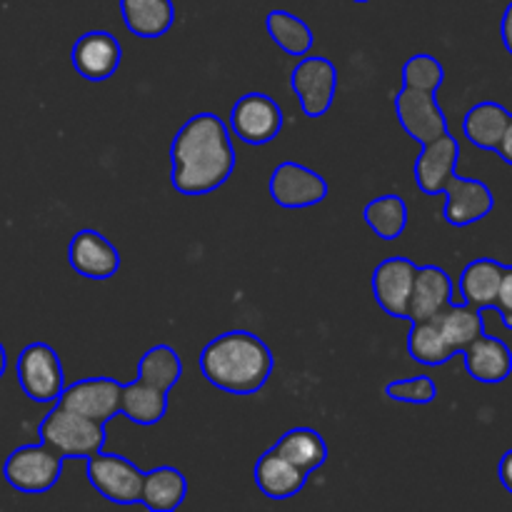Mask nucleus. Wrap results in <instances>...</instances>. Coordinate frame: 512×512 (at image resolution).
Listing matches in <instances>:
<instances>
[{"instance_id": "nucleus-1", "label": "nucleus", "mask_w": 512, "mask_h": 512, "mask_svg": "<svg viewBox=\"0 0 512 512\" xmlns=\"http://www.w3.org/2000/svg\"><path fill=\"white\" fill-rule=\"evenodd\" d=\"M235 168L230 130L218 115H193L170 145V183L180 195L215 193Z\"/></svg>"}, {"instance_id": "nucleus-2", "label": "nucleus", "mask_w": 512, "mask_h": 512, "mask_svg": "<svg viewBox=\"0 0 512 512\" xmlns=\"http://www.w3.org/2000/svg\"><path fill=\"white\" fill-rule=\"evenodd\" d=\"M273 353L258 335L230 330L210 340L200 353V373L230 395H255L273 373Z\"/></svg>"}, {"instance_id": "nucleus-3", "label": "nucleus", "mask_w": 512, "mask_h": 512, "mask_svg": "<svg viewBox=\"0 0 512 512\" xmlns=\"http://www.w3.org/2000/svg\"><path fill=\"white\" fill-rule=\"evenodd\" d=\"M40 443L48 445L60 458L88 460L90 455L103 453L105 425L53 403V410L43 418L38 428Z\"/></svg>"}, {"instance_id": "nucleus-4", "label": "nucleus", "mask_w": 512, "mask_h": 512, "mask_svg": "<svg viewBox=\"0 0 512 512\" xmlns=\"http://www.w3.org/2000/svg\"><path fill=\"white\" fill-rule=\"evenodd\" d=\"M65 458H60L48 445H23L8 455L3 465L5 483L25 495H43L60 480Z\"/></svg>"}, {"instance_id": "nucleus-5", "label": "nucleus", "mask_w": 512, "mask_h": 512, "mask_svg": "<svg viewBox=\"0 0 512 512\" xmlns=\"http://www.w3.org/2000/svg\"><path fill=\"white\" fill-rule=\"evenodd\" d=\"M18 383L33 403H55L65 388L63 363L48 343H30L15 363Z\"/></svg>"}, {"instance_id": "nucleus-6", "label": "nucleus", "mask_w": 512, "mask_h": 512, "mask_svg": "<svg viewBox=\"0 0 512 512\" xmlns=\"http://www.w3.org/2000/svg\"><path fill=\"white\" fill-rule=\"evenodd\" d=\"M290 88L300 100V108L308 118L318 120L330 110L338 90V68L323 55H303L290 70Z\"/></svg>"}, {"instance_id": "nucleus-7", "label": "nucleus", "mask_w": 512, "mask_h": 512, "mask_svg": "<svg viewBox=\"0 0 512 512\" xmlns=\"http://www.w3.org/2000/svg\"><path fill=\"white\" fill-rule=\"evenodd\" d=\"M88 480L105 500L115 505H135L140 503L143 493V470L130 463L123 455H90L88 460Z\"/></svg>"}, {"instance_id": "nucleus-8", "label": "nucleus", "mask_w": 512, "mask_h": 512, "mask_svg": "<svg viewBox=\"0 0 512 512\" xmlns=\"http://www.w3.org/2000/svg\"><path fill=\"white\" fill-rule=\"evenodd\" d=\"M268 193L285 210L313 208L328 198V180L295 160H285L270 175Z\"/></svg>"}, {"instance_id": "nucleus-9", "label": "nucleus", "mask_w": 512, "mask_h": 512, "mask_svg": "<svg viewBox=\"0 0 512 512\" xmlns=\"http://www.w3.org/2000/svg\"><path fill=\"white\" fill-rule=\"evenodd\" d=\"M283 108L265 93H245L230 110V130L248 145H265L283 130Z\"/></svg>"}, {"instance_id": "nucleus-10", "label": "nucleus", "mask_w": 512, "mask_h": 512, "mask_svg": "<svg viewBox=\"0 0 512 512\" xmlns=\"http://www.w3.org/2000/svg\"><path fill=\"white\" fill-rule=\"evenodd\" d=\"M395 115L408 138L420 145L448 133V118H445L435 93H428V90H400L395 98Z\"/></svg>"}, {"instance_id": "nucleus-11", "label": "nucleus", "mask_w": 512, "mask_h": 512, "mask_svg": "<svg viewBox=\"0 0 512 512\" xmlns=\"http://www.w3.org/2000/svg\"><path fill=\"white\" fill-rule=\"evenodd\" d=\"M120 393H123V383H118V380L85 378L78 380V383L65 385L55 403L105 425L115 415H120Z\"/></svg>"}, {"instance_id": "nucleus-12", "label": "nucleus", "mask_w": 512, "mask_h": 512, "mask_svg": "<svg viewBox=\"0 0 512 512\" xmlns=\"http://www.w3.org/2000/svg\"><path fill=\"white\" fill-rule=\"evenodd\" d=\"M443 195V218L453 228H468V225L488 218L495 208V195L488 183L475 178H460L458 173L448 180Z\"/></svg>"}, {"instance_id": "nucleus-13", "label": "nucleus", "mask_w": 512, "mask_h": 512, "mask_svg": "<svg viewBox=\"0 0 512 512\" xmlns=\"http://www.w3.org/2000/svg\"><path fill=\"white\" fill-rule=\"evenodd\" d=\"M415 273H418V265L408 258H388L375 268L370 283H373L375 303L383 308L385 315L408 320Z\"/></svg>"}, {"instance_id": "nucleus-14", "label": "nucleus", "mask_w": 512, "mask_h": 512, "mask_svg": "<svg viewBox=\"0 0 512 512\" xmlns=\"http://www.w3.org/2000/svg\"><path fill=\"white\" fill-rule=\"evenodd\" d=\"M70 60H73V68L85 80L103 83V80L113 78L115 70L120 68L123 45L108 30H90V33H83L75 40L73 50H70Z\"/></svg>"}, {"instance_id": "nucleus-15", "label": "nucleus", "mask_w": 512, "mask_h": 512, "mask_svg": "<svg viewBox=\"0 0 512 512\" xmlns=\"http://www.w3.org/2000/svg\"><path fill=\"white\" fill-rule=\"evenodd\" d=\"M68 263L88 280H108L120 270V253L98 230H80L68 245Z\"/></svg>"}, {"instance_id": "nucleus-16", "label": "nucleus", "mask_w": 512, "mask_h": 512, "mask_svg": "<svg viewBox=\"0 0 512 512\" xmlns=\"http://www.w3.org/2000/svg\"><path fill=\"white\" fill-rule=\"evenodd\" d=\"M460 143L453 133H445L440 138L423 145L418 160H415V183L425 195H443L445 185L458 170Z\"/></svg>"}, {"instance_id": "nucleus-17", "label": "nucleus", "mask_w": 512, "mask_h": 512, "mask_svg": "<svg viewBox=\"0 0 512 512\" xmlns=\"http://www.w3.org/2000/svg\"><path fill=\"white\" fill-rule=\"evenodd\" d=\"M465 370L473 380L485 385H498L512 375V350L505 340L495 335H478L468 348L463 350Z\"/></svg>"}, {"instance_id": "nucleus-18", "label": "nucleus", "mask_w": 512, "mask_h": 512, "mask_svg": "<svg viewBox=\"0 0 512 512\" xmlns=\"http://www.w3.org/2000/svg\"><path fill=\"white\" fill-rule=\"evenodd\" d=\"M450 303H453V280H450V275L440 265H418L408 308L410 323L435 318Z\"/></svg>"}, {"instance_id": "nucleus-19", "label": "nucleus", "mask_w": 512, "mask_h": 512, "mask_svg": "<svg viewBox=\"0 0 512 512\" xmlns=\"http://www.w3.org/2000/svg\"><path fill=\"white\" fill-rule=\"evenodd\" d=\"M308 475L310 473H305L298 465L290 463V460L283 458L275 448H270L268 453L260 455V460L255 463L253 470L255 485H258L260 493L270 500L295 498V495L305 488V483H308Z\"/></svg>"}, {"instance_id": "nucleus-20", "label": "nucleus", "mask_w": 512, "mask_h": 512, "mask_svg": "<svg viewBox=\"0 0 512 512\" xmlns=\"http://www.w3.org/2000/svg\"><path fill=\"white\" fill-rule=\"evenodd\" d=\"M125 28L145 40L163 38L175 20L173 0H120Z\"/></svg>"}, {"instance_id": "nucleus-21", "label": "nucleus", "mask_w": 512, "mask_h": 512, "mask_svg": "<svg viewBox=\"0 0 512 512\" xmlns=\"http://www.w3.org/2000/svg\"><path fill=\"white\" fill-rule=\"evenodd\" d=\"M505 265L493 258H478L468 263L460 273L458 290L463 295V303L473 305L478 310L495 308V298H498L500 280H503Z\"/></svg>"}, {"instance_id": "nucleus-22", "label": "nucleus", "mask_w": 512, "mask_h": 512, "mask_svg": "<svg viewBox=\"0 0 512 512\" xmlns=\"http://www.w3.org/2000/svg\"><path fill=\"white\" fill-rule=\"evenodd\" d=\"M188 495V480L173 465H160V468L148 470L143 475V493H140V503L148 510L155 512H170L180 508Z\"/></svg>"}, {"instance_id": "nucleus-23", "label": "nucleus", "mask_w": 512, "mask_h": 512, "mask_svg": "<svg viewBox=\"0 0 512 512\" xmlns=\"http://www.w3.org/2000/svg\"><path fill=\"white\" fill-rule=\"evenodd\" d=\"M510 110L505 105L495 103V100H483V103L473 105L463 118V133L475 148L480 150H495L500 138H503L505 128L510 123Z\"/></svg>"}, {"instance_id": "nucleus-24", "label": "nucleus", "mask_w": 512, "mask_h": 512, "mask_svg": "<svg viewBox=\"0 0 512 512\" xmlns=\"http://www.w3.org/2000/svg\"><path fill=\"white\" fill-rule=\"evenodd\" d=\"M168 413V393L153 385L143 383V380H133V383H123V393H120V415L135 425H155L165 418Z\"/></svg>"}, {"instance_id": "nucleus-25", "label": "nucleus", "mask_w": 512, "mask_h": 512, "mask_svg": "<svg viewBox=\"0 0 512 512\" xmlns=\"http://www.w3.org/2000/svg\"><path fill=\"white\" fill-rule=\"evenodd\" d=\"M435 323H438L440 333L445 335L450 348L455 350V355L463 353L470 343H473L478 335L485 333V323H483V310L473 308V305L463 303V305H445L438 315H435Z\"/></svg>"}, {"instance_id": "nucleus-26", "label": "nucleus", "mask_w": 512, "mask_h": 512, "mask_svg": "<svg viewBox=\"0 0 512 512\" xmlns=\"http://www.w3.org/2000/svg\"><path fill=\"white\" fill-rule=\"evenodd\" d=\"M273 448L305 473H315L328 460V445H325L323 435L313 428L288 430Z\"/></svg>"}, {"instance_id": "nucleus-27", "label": "nucleus", "mask_w": 512, "mask_h": 512, "mask_svg": "<svg viewBox=\"0 0 512 512\" xmlns=\"http://www.w3.org/2000/svg\"><path fill=\"white\" fill-rule=\"evenodd\" d=\"M265 28H268L270 40L290 58H303L313 50L310 25L288 10H270L268 18H265Z\"/></svg>"}, {"instance_id": "nucleus-28", "label": "nucleus", "mask_w": 512, "mask_h": 512, "mask_svg": "<svg viewBox=\"0 0 512 512\" xmlns=\"http://www.w3.org/2000/svg\"><path fill=\"white\" fill-rule=\"evenodd\" d=\"M408 353L415 363L430 365V368H438L455 358V350L450 348L433 318L413 323V330L408 335Z\"/></svg>"}, {"instance_id": "nucleus-29", "label": "nucleus", "mask_w": 512, "mask_h": 512, "mask_svg": "<svg viewBox=\"0 0 512 512\" xmlns=\"http://www.w3.org/2000/svg\"><path fill=\"white\" fill-rule=\"evenodd\" d=\"M368 228L383 240H398L408 228V205L400 195H380L363 208Z\"/></svg>"}, {"instance_id": "nucleus-30", "label": "nucleus", "mask_w": 512, "mask_h": 512, "mask_svg": "<svg viewBox=\"0 0 512 512\" xmlns=\"http://www.w3.org/2000/svg\"><path fill=\"white\" fill-rule=\"evenodd\" d=\"M183 378V360L170 345H153L138 363V380L153 385V388L170 390Z\"/></svg>"}, {"instance_id": "nucleus-31", "label": "nucleus", "mask_w": 512, "mask_h": 512, "mask_svg": "<svg viewBox=\"0 0 512 512\" xmlns=\"http://www.w3.org/2000/svg\"><path fill=\"white\" fill-rule=\"evenodd\" d=\"M445 80V68L438 58L433 55L418 53L413 58L405 60L403 65V88L413 90H428V93H438L440 85Z\"/></svg>"}, {"instance_id": "nucleus-32", "label": "nucleus", "mask_w": 512, "mask_h": 512, "mask_svg": "<svg viewBox=\"0 0 512 512\" xmlns=\"http://www.w3.org/2000/svg\"><path fill=\"white\" fill-rule=\"evenodd\" d=\"M385 398L395 400V403H410V405H428L438 398V385L428 375H415V378L393 380L385 385Z\"/></svg>"}, {"instance_id": "nucleus-33", "label": "nucleus", "mask_w": 512, "mask_h": 512, "mask_svg": "<svg viewBox=\"0 0 512 512\" xmlns=\"http://www.w3.org/2000/svg\"><path fill=\"white\" fill-rule=\"evenodd\" d=\"M495 310L508 330H512V265H505L503 280H500L498 298H495Z\"/></svg>"}, {"instance_id": "nucleus-34", "label": "nucleus", "mask_w": 512, "mask_h": 512, "mask_svg": "<svg viewBox=\"0 0 512 512\" xmlns=\"http://www.w3.org/2000/svg\"><path fill=\"white\" fill-rule=\"evenodd\" d=\"M498 478H500V483H503V488L512 495V448L503 455V458H500Z\"/></svg>"}, {"instance_id": "nucleus-35", "label": "nucleus", "mask_w": 512, "mask_h": 512, "mask_svg": "<svg viewBox=\"0 0 512 512\" xmlns=\"http://www.w3.org/2000/svg\"><path fill=\"white\" fill-rule=\"evenodd\" d=\"M495 153L500 155V160H505V163L512 165V115H510V123H508V128H505L503 138H500L498 148H495Z\"/></svg>"}, {"instance_id": "nucleus-36", "label": "nucleus", "mask_w": 512, "mask_h": 512, "mask_svg": "<svg viewBox=\"0 0 512 512\" xmlns=\"http://www.w3.org/2000/svg\"><path fill=\"white\" fill-rule=\"evenodd\" d=\"M500 35H503L505 50L512 55V0H510L508 8H505L503 20H500Z\"/></svg>"}, {"instance_id": "nucleus-37", "label": "nucleus", "mask_w": 512, "mask_h": 512, "mask_svg": "<svg viewBox=\"0 0 512 512\" xmlns=\"http://www.w3.org/2000/svg\"><path fill=\"white\" fill-rule=\"evenodd\" d=\"M5 368H8V353H5L3 343H0V378L5 375Z\"/></svg>"}, {"instance_id": "nucleus-38", "label": "nucleus", "mask_w": 512, "mask_h": 512, "mask_svg": "<svg viewBox=\"0 0 512 512\" xmlns=\"http://www.w3.org/2000/svg\"><path fill=\"white\" fill-rule=\"evenodd\" d=\"M355 3H368V0H355Z\"/></svg>"}]
</instances>
